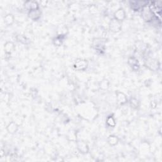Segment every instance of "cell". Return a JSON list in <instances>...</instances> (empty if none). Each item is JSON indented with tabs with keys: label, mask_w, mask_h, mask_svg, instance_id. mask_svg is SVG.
<instances>
[{
	"label": "cell",
	"mask_w": 162,
	"mask_h": 162,
	"mask_svg": "<svg viewBox=\"0 0 162 162\" xmlns=\"http://www.w3.org/2000/svg\"><path fill=\"white\" fill-rule=\"evenodd\" d=\"M142 16L144 21L146 22H150L153 20V15L151 11L150 10L149 6L147 7V6H145L142 8V12H141Z\"/></svg>",
	"instance_id": "277c9868"
},
{
	"label": "cell",
	"mask_w": 162,
	"mask_h": 162,
	"mask_svg": "<svg viewBox=\"0 0 162 162\" xmlns=\"http://www.w3.org/2000/svg\"><path fill=\"white\" fill-rule=\"evenodd\" d=\"M6 129L8 133H10L11 134H14L17 132L19 129V126L14 122H12L7 125Z\"/></svg>",
	"instance_id": "7c38bea8"
},
{
	"label": "cell",
	"mask_w": 162,
	"mask_h": 162,
	"mask_svg": "<svg viewBox=\"0 0 162 162\" xmlns=\"http://www.w3.org/2000/svg\"><path fill=\"white\" fill-rule=\"evenodd\" d=\"M28 15H29V17L31 19H32V20L36 21V20H39L41 18V12L39 9L34 10L29 12Z\"/></svg>",
	"instance_id": "8fae6325"
},
{
	"label": "cell",
	"mask_w": 162,
	"mask_h": 162,
	"mask_svg": "<svg viewBox=\"0 0 162 162\" xmlns=\"http://www.w3.org/2000/svg\"><path fill=\"white\" fill-rule=\"evenodd\" d=\"M110 86V82L108 81V79H103L102 80L100 83H99V88L100 89H103V90H106L109 88Z\"/></svg>",
	"instance_id": "ac0fdd59"
},
{
	"label": "cell",
	"mask_w": 162,
	"mask_h": 162,
	"mask_svg": "<svg viewBox=\"0 0 162 162\" xmlns=\"http://www.w3.org/2000/svg\"><path fill=\"white\" fill-rule=\"evenodd\" d=\"M5 49L6 53L11 54L15 49V45L12 42H8L5 45Z\"/></svg>",
	"instance_id": "5bb4252c"
},
{
	"label": "cell",
	"mask_w": 162,
	"mask_h": 162,
	"mask_svg": "<svg viewBox=\"0 0 162 162\" xmlns=\"http://www.w3.org/2000/svg\"><path fill=\"white\" fill-rule=\"evenodd\" d=\"M118 138L117 136L115 135H109V137L108 138L107 141L109 145H110L111 146H115L118 144Z\"/></svg>",
	"instance_id": "4fadbf2b"
},
{
	"label": "cell",
	"mask_w": 162,
	"mask_h": 162,
	"mask_svg": "<svg viewBox=\"0 0 162 162\" xmlns=\"http://www.w3.org/2000/svg\"><path fill=\"white\" fill-rule=\"evenodd\" d=\"M92 47L98 52H103L105 50V42L101 39H95L92 41Z\"/></svg>",
	"instance_id": "5b68a950"
},
{
	"label": "cell",
	"mask_w": 162,
	"mask_h": 162,
	"mask_svg": "<svg viewBox=\"0 0 162 162\" xmlns=\"http://www.w3.org/2000/svg\"><path fill=\"white\" fill-rule=\"evenodd\" d=\"M109 29L111 32L114 33L120 32L122 29V22L112 19L109 23Z\"/></svg>",
	"instance_id": "7a4b0ae2"
},
{
	"label": "cell",
	"mask_w": 162,
	"mask_h": 162,
	"mask_svg": "<svg viewBox=\"0 0 162 162\" xmlns=\"http://www.w3.org/2000/svg\"><path fill=\"white\" fill-rule=\"evenodd\" d=\"M16 39H17L18 41L19 42H21L23 44H28L29 43V40L25 37L24 36H22V35H19L17 36V38H16Z\"/></svg>",
	"instance_id": "ffe728a7"
},
{
	"label": "cell",
	"mask_w": 162,
	"mask_h": 162,
	"mask_svg": "<svg viewBox=\"0 0 162 162\" xmlns=\"http://www.w3.org/2000/svg\"><path fill=\"white\" fill-rule=\"evenodd\" d=\"M106 124L111 127H114L116 125V121L115 120L114 117H113V115L108 116L106 118Z\"/></svg>",
	"instance_id": "e0dca14e"
},
{
	"label": "cell",
	"mask_w": 162,
	"mask_h": 162,
	"mask_svg": "<svg viewBox=\"0 0 162 162\" xmlns=\"http://www.w3.org/2000/svg\"><path fill=\"white\" fill-rule=\"evenodd\" d=\"M88 65V63L87 60L79 58L75 60L74 64V68L76 70L84 71L87 69Z\"/></svg>",
	"instance_id": "3957f363"
},
{
	"label": "cell",
	"mask_w": 162,
	"mask_h": 162,
	"mask_svg": "<svg viewBox=\"0 0 162 162\" xmlns=\"http://www.w3.org/2000/svg\"><path fill=\"white\" fill-rule=\"evenodd\" d=\"M113 16H114L113 19L122 22L126 18V13L124 8H120L114 13Z\"/></svg>",
	"instance_id": "52a82bcc"
},
{
	"label": "cell",
	"mask_w": 162,
	"mask_h": 162,
	"mask_svg": "<svg viewBox=\"0 0 162 162\" xmlns=\"http://www.w3.org/2000/svg\"><path fill=\"white\" fill-rule=\"evenodd\" d=\"M128 64L130 65V67L132 68V69H133L135 71H137L139 69V63L138 59L137 58H135V57H130L128 59Z\"/></svg>",
	"instance_id": "ba28073f"
},
{
	"label": "cell",
	"mask_w": 162,
	"mask_h": 162,
	"mask_svg": "<svg viewBox=\"0 0 162 162\" xmlns=\"http://www.w3.org/2000/svg\"><path fill=\"white\" fill-rule=\"evenodd\" d=\"M77 146L79 151L82 153V154H87L89 151L88 145L86 142L83 141H77Z\"/></svg>",
	"instance_id": "8992f818"
},
{
	"label": "cell",
	"mask_w": 162,
	"mask_h": 162,
	"mask_svg": "<svg viewBox=\"0 0 162 162\" xmlns=\"http://www.w3.org/2000/svg\"><path fill=\"white\" fill-rule=\"evenodd\" d=\"M4 20H5V23L9 26V25H12L13 23L14 16L12 14H8L5 16Z\"/></svg>",
	"instance_id": "2e32d148"
},
{
	"label": "cell",
	"mask_w": 162,
	"mask_h": 162,
	"mask_svg": "<svg viewBox=\"0 0 162 162\" xmlns=\"http://www.w3.org/2000/svg\"><path fill=\"white\" fill-rule=\"evenodd\" d=\"M63 36V35L61 34V35H59L58 37L55 38L53 40L54 45L57 46H61L62 44V41H63V39H62Z\"/></svg>",
	"instance_id": "d6986e66"
},
{
	"label": "cell",
	"mask_w": 162,
	"mask_h": 162,
	"mask_svg": "<svg viewBox=\"0 0 162 162\" xmlns=\"http://www.w3.org/2000/svg\"><path fill=\"white\" fill-rule=\"evenodd\" d=\"M116 95H117V99L119 104L123 105L127 103V98L124 93L120 91H117Z\"/></svg>",
	"instance_id": "30bf717a"
},
{
	"label": "cell",
	"mask_w": 162,
	"mask_h": 162,
	"mask_svg": "<svg viewBox=\"0 0 162 162\" xmlns=\"http://www.w3.org/2000/svg\"><path fill=\"white\" fill-rule=\"evenodd\" d=\"M24 6H25V8L29 10V12L34 10L39 9V5L36 2L27 1L25 3Z\"/></svg>",
	"instance_id": "9c48e42d"
},
{
	"label": "cell",
	"mask_w": 162,
	"mask_h": 162,
	"mask_svg": "<svg viewBox=\"0 0 162 162\" xmlns=\"http://www.w3.org/2000/svg\"><path fill=\"white\" fill-rule=\"evenodd\" d=\"M129 104H130L131 107L132 109L136 110V109H138L139 107V106H140V102L139 101V100H138L136 98H131L130 99Z\"/></svg>",
	"instance_id": "9a60e30c"
},
{
	"label": "cell",
	"mask_w": 162,
	"mask_h": 162,
	"mask_svg": "<svg viewBox=\"0 0 162 162\" xmlns=\"http://www.w3.org/2000/svg\"><path fill=\"white\" fill-rule=\"evenodd\" d=\"M145 65L152 71H157L160 67V64L158 59L151 58L146 59L145 62Z\"/></svg>",
	"instance_id": "6da1fadb"
}]
</instances>
